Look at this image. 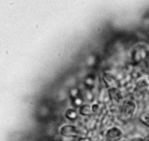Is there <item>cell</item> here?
<instances>
[{
    "label": "cell",
    "mask_w": 149,
    "mask_h": 141,
    "mask_svg": "<svg viewBox=\"0 0 149 141\" xmlns=\"http://www.w3.org/2000/svg\"><path fill=\"white\" fill-rule=\"evenodd\" d=\"M60 132L61 135L68 137H76L78 134L77 128L72 125H65L61 128Z\"/></svg>",
    "instance_id": "6da1fadb"
},
{
    "label": "cell",
    "mask_w": 149,
    "mask_h": 141,
    "mask_svg": "<svg viewBox=\"0 0 149 141\" xmlns=\"http://www.w3.org/2000/svg\"><path fill=\"white\" fill-rule=\"evenodd\" d=\"M122 136V132L117 128H112L108 130L106 133L107 138L111 140H119Z\"/></svg>",
    "instance_id": "7a4b0ae2"
},
{
    "label": "cell",
    "mask_w": 149,
    "mask_h": 141,
    "mask_svg": "<svg viewBox=\"0 0 149 141\" xmlns=\"http://www.w3.org/2000/svg\"><path fill=\"white\" fill-rule=\"evenodd\" d=\"M136 109V105L131 101L126 102L123 106V113L127 117H131Z\"/></svg>",
    "instance_id": "3957f363"
},
{
    "label": "cell",
    "mask_w": 149,
    "mask_h": 141,
    "mask_svg": "<svg viewBox=\"0 0 149 141\" xmlns=\"http://www.w3.org/2000/svg\"><path fill=\"white\" fill-rule=\"evenodd\" d=\"M109 93L111 99L116 101H119L122 99L120 91L116 88H112L109 91Z\"/></svg>",
    "instance_id": "277c9868"
},
{
    "label": "cell",
    "mask_w": 149,
    "mask_h": 141,
    "mask_svg": "<svg viewBox=\"0 0 149 141\" xmlns=\"http://www.w3.org/2000/svg\"><path fill=\"white\" fill-rule=\"evenodd\" d=\"M140 121L144 125L149 128V113H143L140 116Z\"/></svg>",
    "instance_id": "5b68a950"
},
{
    "label": "cell",
    "mask_w": 149,
    "mask_h": 141,
    "mask_svg": "<svg viewBox=\"0 0 149 141\" xmlns=\"http://www.w3.org/2000/svg\"><path fill=\"white\" fill-rule=\"evenodd\" d=\"M66 116L70 120H74L77 117V113L74 109H68L66 112Z\"/></svg>",
    "instance_id": "8992f818"
},
{
    "label": "cell",
    "mask_w": 149,
    "mask_h": 141,
    "mask_svg": "<svg viewBox=\"0 0 149 141\" xmlns=\"http://www.w3.org/2000/svg\"><path fill=\"white\" fill-rule=\"evenodd\" d=\"M79 111L81 114L87 115L90 114L91 112V108L88 105H83L80 107Z\"/></svg>",
    "instance_id": "52a82bcc"
},
{
    "label": "cell",
    "mask_w": 149,
    "mask_h": 141,
    "mask_svg": "<svg viewBox=\"0 0 149 141\" xmlns=\"http://www.w3.org/2000/svg\"><path fill=\"white\" fill-rule=\"evenodd\" d=\"M130 141H144V139L141 138H133Z\"/></svg>",
    "instance_id": "ba28073f"
},
{
    "label": "cell",
    "mask_w": 149,
    "mask_h": 141,
    "mask_svg": "<svg viewBox=\"0 0 149 141\" xmlns=\"http://www.w3.org/2000/svg\"><path fill=\"white\" fill-rule=\"evenodd\" d=\"M144 141H149V136H147L146 138H144Z\"/></svg>",
    "instance_id": "9c48e42d"
},
{
    "label": "cell",
    "mask_w": 149,
    "mask_h": 141,
    "mask_svg": "<svg viewBox=\"0 0 149 141\" xmlns=\"http://www.w3.org/2000/svg\"><path fill=\"white\" fill-rule=\"evenodd\" d=\"M126 141V140H123V141Z\"/></svg>",
    "instance_id": "30bf717a"
}]
</instances>
